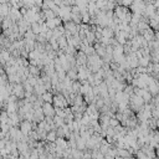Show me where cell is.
I'll return each instance as SVG.
<instances>
[{"instance_id":"cell-1","label":"cell","mask_w":159,"mask_h":159,"mask_svg":"<svg viewBox=\"0 0 159 159\" xmlns=\"http://www.w3.org/2000/svg\"><path fill=\"white\" fill-rule=\"evenodd\" d=\"M145 5L147 3L144 0H133V3L131 5V11L133 14H139V15H143L144 13V9H145Z\"/></svg>"},{"instance_id":"cell-2","label":"cell","mask_w":159,"mask_h":159,"mask_svg":"<svg viewBox=\"0 0 159 159\" xmlns=\"http://www.w3.org/2000/svg\"><path fill=\"white\" fill-rule=\"evenodd\" d=\"M52 104H54L55 108H65V107H68L67 99H66V97L62 95V93H57V95H54Z\"/></svg>"},{"instance_id":"cell-3","label":"cell","mask_w":159,"mask_h":159,"mask_svg":"<svg viewBox=\"0 0 159 159\" xmlns=\"http://www.w3.org/2000/svg\"><path fill=\"white\" fill-rule=\"evenodd\" d=\"M13 95H15L19 99L25 98V88L22 83H15L13 88Z\"/></svg>"},{"instance_id":"cell-4","label":"cell","mask_w":159,"mask_h":159,"mask_svg":"<svg viewBox=\"0 0 159 159\" xmlns=\"http://www.w3.org/2000/svg\"><path fill=\"white\" fill-rule=\"evenodd\" d=\"M19 128L20 131L22 132V134L24 135H27L29 133H30L32 131V126H31V121H27V119H22L20 122L19 124Z\"/></svg>"},{"instance_id":"cell-5","label":"cell","mask_w":159,"mask_h":159,"mask_svg":"<svg viewBox=\"0 0 159 159\" xmlns=\"http://www.w3.org/2000/svg\"><path fill=\"white\" fill-rule=\"evenodd\" d=\"M42 112H44L45 117H52V118H54V117H55V107H54V104L44 102V104H42Z\"/></svg>"},{"instance_id":"cell-6","label":"cell","mask_w":159,"mask_h":159,"mask_svg":"<svg viewBox=\"0 0 159 159\" xmlns=\"http://www.w3.org/2000/svg\"><path fill=\"white\" fill-rule=\"evenodd\" d=\"M62 25H63V27H65V30L70 31L72 35H75V34L78 32V25H76L72 20L66 21V22H62Z\"/></svg>"},{"instance_id":"cell-7","label":"cell","mask_w":159,"mask_h":159,"mask_svg":"<svg viewBox=\"0 0 159 159\" xmlns=\"http://www.w3.org/2000/svg\"><path fill=\"white\" fill-rule=\"evenodd\" d=\"M102 37H107V39H112L114 37V31L113 29L109 26H106L102 29Z\"/></svg>"},{"instance_id":"cell-8","label":"cell","mask_w":159,"mask_h":159,"mask_svg":"<svg viewBox=\"0 0 159 159\" xmlns=\"http://www.w3.org/2000/svg\"><path fill=\"white\" fill-rule=\"evenodd\" d=\"M76 145H77V149L78 150H86L87 147H86V139H83L81 137V135H78L77 138H76Z\"/></svg>"},{"instance_id":"cell-9","label":"cell","mask_w":159,"mask_h":159,"mask_svg":"<svg viewBox=\"0 0 159 159\" xmlns=\"http://www.w3.org/2000/svg\"><path fill=\"white\" fill-rule=\"evenodd\" d=\"M66 76L70 78V80H72V81H77V66L76 67H71L68 70V71L66 72Z\"/></svg>"},{"instance_id":"cell-10","label":"cell","mask_w":159,"mask_h":159,"mask_svg":"<svg viewBox=\"0 0 159 159\" xmlns=\"http://www.w3.org/2000/svg\"><path fill=\"white\" fill-rule=\"evenodd\" d=\"M41 99H42L44 102L46 103H52V99H54V93H52L51 91H46L45 93H42V95L40 96Z\"/></svg>"},{"instance_id":"cell-11","label":"cell","mask_w":159,"mask_h":159,"mask_svg":"<svg viewBox=\"0 0 159 159\" xmlns=\"http://www.w3.org/2000/svg\"><path fill=\"white\" fill-rule=\"evenodd\" d=\"M46 92V88H45V86L44 85H39V83H36L34 86V93L36 95L37 97H40L42 93H45Z\"/></svg>"},{"instance_id":"cell-12","label":"cell","mask_w":159,"mask_h":159,"mask_svg":"<svg viewBox=\"0 0 159 159\" xmlns=\"http://www.w3.org/2000/svg\"><path fill=\"white\" fill-rule=\"evenodd\" d=\"M27 68H29V72H30V75H32V76H40L41 70H42V68H40L37 66H34V65H29Z\"/></svg>"},{"instance_id":"cell-13","label":"cell","mask_w":159,"mask_h":159,"mask_svg":"<svg viewBox=\"0 0 159 159\" xmlns=\"http://www.w3.org/2000/svg\"><path fill=\"white\" fill-rule=\"evenodd\" d=\"M56 139H57L56 129H52V131L47 132V134H46V142H55Z\"/></svg>"},{"instance_id":"cell-14","label":"cell","mask_w":159,"mask_h":159,"mask_svg":"<svg viewBox=\"0 0 159 159\" xmlns=\"http://www.w3.org/2000/svg\"><path fill=\"white\" fill-rule=\"evenodd\" d=\"M57 44H58V47H60L61 50H65L68 46V44H67V40H66V37H65V35H62V36H60L57 39Z\"/></svg>"},{"instance_id":"cell-15","label":"cell","mask_w":159,"mask_h":159,"mask_svg":"<svg viewBox=\"0 0 159 159\" xmlns=\"http://www.w3.org/2000/svg\"><path fill=\"white\" fill-rule=\"evenodd\" d=\"M117 155L121 158H126V157H131L132 154L126 148H117Z\"/></svg>"},{"instance_id":"cell-16","label":"cell","mask_w":159,"mask_h":159,"mask_svg":"<svg viewBox=\"0 0 159 159\" xmlns=\"http://www.w3.org/2000/svg\"><path fill=\"white\" fill-rule=\"evenodd\" d=\"M40 57H41V54L37 50L29 51V58H27V60H39Z\"/></svg>"},{"instance_id":"cell-17","label":"cell","mask_w":159,"mask_h":159,"mask_svg":"<svg viewBox=\"0 0 159 159\" xmlns=\"http://www.w3.org/2000/svg\"><path fill=\"white\" fill-rule=\"evenodd\" d=\"M42 14H44V16H45V19H46V20L54 19V17L56 16V14H55L52 10H50V9H47V10H42Z\"/></svg>"},{"instance_id":"cell-18","label":"cell","mask_w":159,"mask_h":159,"mask_svg":"<svg viewBox=\"0 0 159 159\" xmlns=\"http://www.w3.org/2000/svg\"><path fill=\"white\" fill-rule=\"evenodd\" d=\"M31 31L35 35L41 34V25L39 24V22H32V24H31Z\"/></svg>"},{"instance_id":"cell-19","label":"cell","mask_w":159,"mask_h":159,"mask_svg":"<svg viewBox=\"0 0 159 159\" xmlns=\"http://www.w3.org/2000/svg\"><path fill=\"white\" fill-rule=\"evenodd\" d=\"M142 98H143V101H144V103H150L152 102V99H153V96L149 93V91H147V90H144V93H143V96H142Z\"/></svg>"},{"instance_id":"cell-20","label":"cell","mask_w":159,"mask_h":159,"mask_svg":"<svg viewBox=\"0 0 159 159\" xmlns=\"http://www.w3.org/2000/svg\"><path fill=\"white\" fill-rule=\"evenodd\" d=\"M54 123H55L56 128H58V127H61V126H63V124H65V119H63V118H61V117H58V116H56V114H55V117H54Z\"/></svg>"},{"instance_id":"cell-21","label":"cell","mask_w":159,"mask_h":159,"mask_svg":"<svg viewBox=\"0 0 159 159\" xmlns=\"http://www.w3.org/2000/svg\"><path fill=\"white\" fill-rule=\"evenodd\" d=\"M80 87H81V82L78 80L72 82V92L73 93H80Z\"/></svg>"},{"instance_id":"cell-22","label":"cell","mask_w":159,"mask_h":159,"mask_svg":"<svg viewBox=\"0 0 159 159\" xmlns=\"http://www.w3.org/2000/svg\"><path fill=\"white\" fill-rule=\"evenodd\" d=\"M121 123H119V121L116 118V117H111L109 118V127H112V128H114V127H117V126H119Z\"/></svg>"},{"instance_id":"cell-23","label":"cell","mask_w":159,"mask_h":159,"mask_svg":"<svg viewBox=\"0 0 159 159\" xmlns=\"http://www.w3.org/2000/svg\"><path fill=\"white\" fill-rule=\"evenodd\" d=\"M133 3V0H121L119 4L118 5H122V6H124V8H131V5Z\"/></svg>"},{"instance_id":"cell-24","label":"cell","mask_w":159,"mask_h":159,"mask_svg":"<svg viewBox=\"0 0 159 159\" xmlns=\"http://www.w3.org/2000/svg\"><path fill=\"white\" fill-rule=\"evenodd\" d=\"M42 4H44V0H35V6L37 8H42Z\"/></svg>"}]
</instances>
